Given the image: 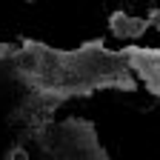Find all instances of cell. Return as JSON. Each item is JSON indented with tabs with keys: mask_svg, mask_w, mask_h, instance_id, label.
<instances>
[{
	"mask_svg": "<svg viewBox=\"0 0 160 160\" xmlns=\"http://www.w3.org/2000/svg\"><path fill=\"white\" fill-rule=\"evenodd\" d=\"M17 66L37 92L52 97H77L94 89H123L134 92V77L120 52L103 49L100 40H92L83 49L57 52L43 43H26L17 57Z\"/></svg>",
	"mask_w": 160,
	"mask_h": 160,
	"instance_id": "cell-1",
	"label": "cell"
},
{
	"mask_svg": "<svg viewBox=\"0 0 160 160\" xmlns=\"http://www.w3.org/2000/svg\"><path fill=\"white\" fill-rule=\"evenodd\" d=\"M120 57L126 60L129 72H134L140 80L146 83V89L160 97V49H140V46H129L120 52Z\"/></svg>",
	"mask_w": 160,
	"mask_h": 160,
	"instance_id": "cell-2",
	"label": "cell"
},
{
	"mask_svg": "<svg viewBox=\"0 0 160 160\" xmlns=\"http://www.w3.org/2000/svg\"><path fill=\"white\" fill-rule=\"evenodd\" d=\"M109 29L120 40H137V37H143L149 23H146V17H129L126 12H114L109 17Z\"/></svg>",
	"mask_w": 160,
	"mask_h": 160,
	"instance_id": "cell-3",
	"label": "cell"
},
{
	"mask_svg": "<svg viewBox=\"0 0 160 160\" xmlns=\"http://www.w3.org/2000/svg\"><path fill=\"white\" fill-rule=\"evenodd\" d=\"M146 23H149L152 29H157V32H160V6L149 12V17H146Z\"/></svg>",
	"mask_w": 160,
	"mask_h": 160,
	"instance_id": "cell-4",
	"label": "cell"
},
{
	"mask_svg": "<svg viewBox=\"0 0 160 160\" xmlns=\"http://www.w3.org/2000/svg\"><path fill=\"white\" fill-rule=\"evenodd\" d=\"M12 160H26V152H23V149H17V152L12 154Z\"/></svg>",
	"mask_w": 160,
	"mask_h": 160,
	"instance_id": "cell-5",
	"label": "cell"
}]
</instances>
